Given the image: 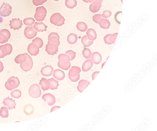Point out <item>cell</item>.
Here are the masks:
<instances>
[{
    "instance_id": "6da1fadb",
    "label": "cell",
    "mask_w": 157,
    "mask_h": 131,
    "mask_svg": "<svg viewBox=\"0 0 157 131\" xmlns=\"http://www.w3.org/2000/svg\"><path fill=\"white\" fill-rule=\"evenodd\" d=\"M58 67L63 70L67 71L71 66V58L66 54H61L58 56Z\"/></svg>"
},
{
    "instance_id": "7a4b0ae2",
    "label": "cell",
    "mask_w": 157,
    "mask_h": 131,
    "mask_svg": "<svg viewBox=\"0 0 157 131\" xmlns=\"http://www.w3.org/2000/svg\"><path fill=\"white\" fill-rule=\"evenodd\" d=\"M81 71V69L80 67L76 66L72 67L69 72V78L72 82H77L80 79V73Z\"/></svg>"
},
{
    "instance_id": "3957f363",
    "label": "cell",
    "mask_w": 157,
    "mask_h": 131,
    "mask_svg": "<svg viewBox=\"0 0 157 131\" xmlns=\"http://www.w3.org/2000/svg\"><path fill=\"white\" fill-rule=\"evenodd\" d=\"M20 84L19 79L14 76L10 78L6 82L5 86L7 90L12 91L18 88Z\"/></svg>"
},
{
    "instance_id": "277c9868",
    "label": "cell",
    "mask_w": 157,
    "mask_h": 131,
    "mask_svg": "<svg viewBox=\"0 0 157 131\" xmlns=\"http://www.w3.org/2000/svg\"><path fill=\"white\" fill-rule=\"evenodd\" d=\"M65 19L60 13H54L51 16L50 21L55 26H61L64 24Z\"/></svg>"
},
{
    "instance_id": "5b68a950",
    "label": "cell",
    "mask_w": 157,
    "mask_h": 131,
    "mask_svg": "<svg viewBox=\"0 0 157 131\" xmlns=\"http://www.w3.org/2000/svg\"><path fill=\"white\" fill-rule=\"evenodd\" d=\"M47 14V10L44 7H39L36 8L34 17L36 21H42L45 20Z\"/></svg>"
},
{
    "instance_id": "8992f818",
    "label": "cell",
    "mask_w": 157,
    "mask_h": 131,
    "mask_svg": "<svg viewBox=\"0 0 157 131\" xmlns=\"http://www.w3.org/2000/svg\"><path fill=\"white\" fill-rule=\"evenodd\" d=\"M29 95L32 97L36 99L41 96V90L40 86L36 84L32 85L29 89Z\"/></svg>"
},
{
    "instance_id": "52a82bcc",
    "label": "cell",
    "mask_w": 157,
    "mask_h": 131,
    "mask_svg": "<svg viewBox=\"0 0 157 131\" xmlns=\"http://www.w3.org/2000/svg\"><path fill=\"white\" fill-rule=\"evenodd\" d=\"M12 50V45L9 44L0 46V58H3L7 55H10Z\"/></svg>"
},
{
    "instance_id": "ba28073f",
    "label": "cell",
    "mask_w": 157,
    "mask_h": 131,
    "mask_svg": "<svg viewBox=\"0 0 157 131\" xmlns=\"http://www.w3.org/2000/svg\"><path fill=\"white\" fill-rule=\"evenodd\" d=\"M12 12V7L8 3L3 2L0 8V14L1 16H9Z\"/></svg>"
},
{
    "instance_id": "9c48e42d",
    "label": "cell",
    "mask_w": 157,
    "mask_h": 131,
    "mask_svg": "<svg viewBox=\"0 0 157 131\" xmlns=\"http://www.w3.org/2000/svg\"><path fill=\"white\" fill-rule=\"evenodd\" d=\"M27 60L24 63L20 64L21 69L25 72L30 71L33 67V61L31 57L27 53Z\"/></svg>"
},
{
    "instance_id": "30bf717a",
    "label": "cell",
    "mask_w": 157,
    "mask_h": 131,
    "mask_svg": "<svg viewBox=\"0 0 157 131\" xmlns=\"http://www.w3.org/2000/svg\"><path fill=\"white\" fill-rule=\"evenodd\" d=\"M45 51L49 55H54L58 52V46L56 43H48L46 45Z\"/></svg>"
},
{
    "instance_id": "8fae6325",
    "label": "cell",
    "mask_w": 157,
    "mask_h": 131,
    "mask_svg": "<svg viewBox=\"0 0 157 131\" xmlns=\"http://www.w3.org/2000/svg\"><path fill=\"white\" fill-rule=\"evenodd\" d=\"M37 31L34 30L32 26L27 27L24 30V34L27 38L32 39L35 37L37 34Z\"/></svg>"
},
{
    "instance_id": "7c38bea8",
    "label": "cell",
    "mask_w": 157,
    "mask_h": 131,
    "mask_svg": "<svg viewBox=\"0 0 157 131\" xmlns=\"http://www.w3.org/2000/svg\"><path fill=\"white\" fill-rule=\"evenodd\" d=\"M23 21L21 20L19 18L18 19H12V21H10L9 25L11 29H13L14 30H19L23 25Z\"/></svg>"
},
{
    "instance_id": "4fadbf2b",
    "label": "cell",
    "mask_w": 157,
    "mask_h": 131,
    "mask_svg": "<svg viewBox=\"0 0 157 131\" xmlns=\"http://www.w3.org/2000/svg\"><path fill=\"white\" fill-rule=\"evenodd\" d=\"M42 98L45 102L50 106H52L56 103V98L53 94L50 93L44 94Z\"/></svg>"
},
{
    "instance_id": "5bb4252c",
    "label": "cell",
    "mask_w": 157,
    "mask_h": 131,
    "mask_svg": "<svg viewBox=\"0 0 157 131\" xmlns=\"http://www.w3.org/2000/svg\"><path fill=\"white\" fill-rule=\"evenodd\" d=\"M39 49L38 46L36 44L32 42L28 46L27 50L32 56H36L38 55L39 53Z\"/></svg>"
},
{
    "instance_id": "9a60e30c",
    "label": "cell",
    "mask_w": 157,
    "mask_h": 131,
    "mask_svg": "<svg viewBox=\"0 0 157 131\" xmlns=\"http://www.w3.org/2000/svg\"><path fill=\"white\" fill-rule=\"evenodd\" d=\"M12 99V98H10L8 97L3 99V104H4L5 106L8 107L9 110H13V109L16 108V104L15 103V100H13Z\"/></svg>"
},
{
    "instance_id": "2e32d148",
    "label": "cell",
    "mask_w": 157,
    "mask_h": 131,
    "mask_svg": "<svg viewBox=\"0 0 157 131\" xmlns=\"http://www.w3.org/2000/svg\"><path fill=\"white\" fill-rule=\"evenodd\" d=\"M103 0H97L94 1L90 6V11L93 13L97 12L101 8Z\"/></svg>"
},
{
    "instance_id": "e0dca14e",
    "label": "cell",
    "mask_w": 157,
    "mask_h": 131,
    "mask_svg": "<svg viewBox=\"0 0 157 131\" xmlns=\"http://www.w3.org/2000/svg\"><path fill=\"white\" fill-rule=\"evenodd\" d=\"M60 36L57 33L55 32L51 33L48 36V43L52 42L56 43L58 46L60 45Z\"/></svg>"
},
{
    "instance_id": "ac0fdd59",
    "label": "cell",
    "mask_w": 157,
    "mask_h": 131,
    "mask_svg": "<svg viewBox=\"0 0 157 131\" xmlns=\"http://www.w3.org/2000/svg\"><path fill=\"white\" fill-rule=\"evenodd\" d=\"M39 85L43 91H47L50 88L51 83L48 80L45 78H42L40 81Z\"/></svg>"
},
{
    "instance_id": "d6986e66",
    "label": "cell",
    "mask_w": 157,
    "mask_h": 131,
    "mask_svg": "<svg viewBox=\"0 0 157 131\" xmlns=\"http://www.w3.org/2000/svg\"><path fill=\"white\" fill-rule=\"evenodd\" d=\"M53 71V68L51 65H47L42 68L41 73L43 76H51Z\"/></svg>"
},
{
    "instance_id": "ffe728a7",
    "label": "cell",
    "mask_w": 157,
    "mask_h": 131,
    "mask_svg": "<svg viewBox=\"0 0 157 131\" xmlns=\"http://www.w3.org/2000/svg\"><path fill=\"white\" fill-rule=\"evenodd\" d=\"M77 88L79 91L82 93L90 84V83L88 81L85 80H82L78 83Z\"/></svg>"
},
{
    "instance_id": "44dd1931",
    "label": "cell",
    "mask_w": 157,
    "mask_h": 131,
    "mask_svg": "<svg viewBox=\"0 0 157 131\" xmlns=\"http://www.w3.org/2000/svg\"><path fill=\"white\" fill-rule=\"evenodd\" d=\"M53 76L56 79L59 81H62L64 80L65 77V74L64 72L60 69H57L54 70Z\"/></svg>"
},
{
    "instance_id": "7402d4cb",
    "label": "cell",
    "mask_w": 157,
    "mask_h": 131,
    "mask_svg": "<svg viewBox=\"0 0 157 131\" xmlns=\"http://www.w3.org/2000/svg\"><path fill=\"white\" fill-rule=\"evenodd\" d=\"M33 27L34 30L38 32H43L47 31V26L43 22L38 23L36 22Z\"/></svg>"
},
{
    "instance_id": "603a6c76",
    "label": "cell",
    "mask_w": 157,
    "mask_h": 131,
    "mask_svg": "<svg viewBox=\"0 0 157 131\" xmlns=\"http://www.w3.org/2000/svg\"><path fill=\"white\" fill-rule=\"evenodd\" d=\"M27 53L20 54L17 56L14 59L15 62L18 64H23L27 60Z\"/></svg>"
},
{
    "instance_id": "cb8c5ba5",
    "label": "cell",
    "mask_w": 157,
    "mask_h": 131,
    "mask_svg": "<svg viewBox=\"0 0 157 131\" xmlns=\"http://www.w3.org/2000/svg\"><path fill=\"white\" fill-rule=\"evenodd\" d=\"M93 65V63L92 60H87L84 62L82 67V71L87 72L90 70Z\"/></svg>"
},
{
    "instance_id": "d4e9b609",
    "label": "cell",
    "mask_w": 157,
    "mask_h": 131,
    "mask_svg": "<svg viewBox=\"0 0 157 131\" xmlns=\"http://www.w3.org/2000/svg\"><path fill=\"white\" fill-rule=\"evenodd\" d=\"M86 34L87 37L90 41H93L97 39V35L93 29H89L86 32Z\"/></svg>"
},
{
    "instance_id": "484cf974",
    "label": "cell",
    "mask_w": 157,
    "mask_h": 131,
    "mask_svg": "<svg viewBox=\"0 0 157 131\" xmlns=\"http://www.w3.org/2000/svg\"><path fill=\"white\" fill-rule=\"evenodd\" d=\"M92 59L93 63L97 64H99L102 61V58L101 54L98 52H94L92 56Z\"/></svg>"
},
{
    "instance_id": "4316f807",
    "label": "cell",
    "mask_w": 157,
    "mask_h": 131,
    "mask_svg": "<svg viewBox=\"0 0 157 131\" xmlns=\"http://www.w3.org/2000/svg\"><path fill=\"white\" fill-rule=\"evenodd\" d=\"M78 37L77 35L73 33H71L68 35L67 37V41L70 44H74L78 40Z\"/></svg>"
},
{
    "instance_id": "83f0119b",
    "label": "cell",
    "mask_w": 157,
    "mask_h": 131,
    "mask_svg": "<svg viewBox=\"0 0 157 131\" xmlns=\"http://www.w3.org/2000/svg\"><path fill=\"white\" fill-rule=\"evenodd\" d=\"M65 5L69 9H72L77 5L76 0H65Z\"/></svg>"
},
{
    "instance_id": "f1b7e54d",
    "label": "cell",
    "mask_w": 157,
    "mask_h": 131,
    "mask_svg": "<svg viewBox=\"0 0 157 131\" xmlns=\"http://www.w3.org/2000/svg\"><path fill=\"white\" fill-rule=\"evenodd\" d=\"M76 28L82 32L86 31L88 29L86 24L82 21L79 22L77 24Z\"/></svg>"
},
{
    "instance_id": "f546056e",
    "label": "cell",
    "mask_w": 157,
    "mask_h": 131,
    "mask_svg": "<svg viewBox=\"0 0 157 131\" xmlns=\"http://www.w3.org/2000/svg\"><path fill=\"white\" fill-rule=\"evenodd\" d=\"M48 80L51 83L50 89L53 90L57 89L58 87L59 86V85L58 84V81L53 78L49 79Z\"/></svg>"
},
{
    "instance_id": "4dcf8cb0",
    "label": "cell",
    "mask_w": 157,
    "mask_h": 131,
    "mask_svg": "<svg viewBox=\"0 0 157 131\" xmlns=\"http://www.w3.org/2000/svg\"><path fill=\"white\" fill-rule=\"evenodd\" d=\"M82 42L85 47H89L92 45L93 43V41H91L90 40L87 38L86 35L84 36L82 38Z\"/></svg>"
},
{
    "instance_id": "1f68e13d",
    "label": "cell",
    "mask_w": 157,
    "mask_h": 131,
    "mask_svg": "<svg viewBox=\"0 0 157 131\" xmlns=\"http://www.w3.org/2000/svg\"><path fill=\"white\" fill-rule=\"evenodd\" d=\"M0 116L3 118H7L9 116V111L8 108L3 107L0 110Z\"/></svg>"
},
{
    "instance_id": "d6a6232c",
    "label": "cell",
    "mask_w": 157,
    "mask_h": 131,
    "mask_svg": "<svg viewBox=\"0 0 157 131\" xmlns=\"http://www.w3.org/2000/svg\"><path fill=\"white\" fill-rule=\"evenodd\" d=\"M35 22V20L33 18L29 17L26 18L23 20L24 24L27 26H32Z\"/></svg>"
},
{
    "instance_id": "836d02e7",
    "label": "cell",
    "mask_w": 157,
    "mask_h": 131,
    "mask_svg": "<svg viewBox=\"0 0 157 131\" xmlns=\"http://www.w3.org/2000/svg\"><path fill=\"white\" fill-rule=\"evenodd\" d=\"M82 54L86 59H89L92 57V53L89 49L85 48L82 51Z\"/></svg>"
},
{
    "instance_id": "e575fe53",
    "label": "cell",
    "mask_w": 157,
    "mask_h": 131,
    "mask_svg": "<svg viewBox=\"0 0 157 131\" xmlns=\"http://www.w3.org/2000/svg\"><path fill=\"white\" fill-rule=\"evenodd\" d=\"M8 40L7 36L3 33L0 31V44L8 42Z\"/></svg>"
},
{
    "instance_id": "d590c367",
    "label": "cell",
    "mask_w": 157,
    "mask_h": 131,
    "mask_svg": "<svg viewBox=\"0 0 157 131\" xmlns=\"http://www.w3.org/2000/svg\"><path fill=\"white\" fill-rule=\"evenodd\" d=\"M10 94L14 98L18 99V98L21 97V93L20 90L16 89L13 91Z\"/></svg>"
},
{
    "instance_id": "8d00e7d4",
    "label": "cell",
    "mask_w": 157,
    "mask_h": 131,
    "mask_svg": "<svg viewBox=\"0 0 157 131\" xmlns=\"http://www.w3.org/2000/svg\"><path fill=\"white\" fill-rule=\"evenodd\" d=\"M32 42L36 44L38 46L39 49L42 48L43 45V40L39 37H36L33 40Z\"/></svg>"
},
{
    "instance_id": "74e56055",
    "label": "cell",
    "mask_w": 157,
    "mask_h": 131,
    "mask_svg": "<svg viewBox=\"0 0 157 131\" xmlns=\"http://www.w3.org/2000/svg\"><path fill=\"white\" fill-rule=\"evenodd\" d=\"M47 1V0H32V3L35 6L42 5Z\"/></svg>"
},
{
    "instance_id": "f35d334b",
    "label": "cell",
    "mask_w": 157,
    "mask_h": 131,
    "mask_svg": "<svg viewBox=\"0 0 157 131\" xmlns=\"http://www.w3.org/2000/svg\"><path fill=\"white\" fill-rule=\"evenodd\" d=\"M65 53L68 54L70 56L71 61L73 60L75 58L76 53L71 50L68 51Z\"/></svg>"
},
{
    "instance_id": "ab89813d",
    "label": "cell",
    "mask_w": 157,
    "mask_h": 131,
    "mask_svg": "<svg viewBox=\"0 0 157 131\" xmlns=\"http://www.w3.org/2000/svg\"><path fill=\"white\" fill-rule=\"evenodd\" d=\"M101 15L99 14L96 15L93 17V21L97 24L99 23V19L101 18Z\"/></svg>"
},
{
    "instance_id": "60d3db41",
    "label": "cell",
    "mask_w": 157,
    "mask_h": 131,
    "mask_svg": "<svg viewBox=\"0 0 157 131\" xmlns=\"http://www.w3.org/2000/svg\"><path fill=\"white\" fill-rule=\"evenodd\" d=\"M0 31L5 34L8 37L9 40L10 39L11 37V34L10 32L8 30L5 29H3Z\"/></svg>"
},
{
    "instance_id": "b9f144b4",
    "label": "cell",
    "mask_w": 157,
    "mask_h": 131,
    "mask_svg": "<svg viewBox=\"0 0 157 131\" xmlns=\"http://www.w3.org/2000/svg\"><path fill=\"white\" fill-rule=\"evenodd\" d=\"M100 72V71H96L93 73L92 75V78L93 81L95 78L99 74Z\"/></svg>"
},
{
    "instance_id": "7bdbcfd3",
    "label": "cell",
    "mask_w": 157,
    "mask_h": 131,
    "mask_svg": "<svg viewBox=\"0 0 157 131\" xmlns=\"http://www.w3.org/2000/svg\"><path fill=\"white\" fill-rule=\"evenodd\" d=\"M60 108V107L59 106H55L53 107L51 109V110L50 112H52L56 110H58V109Z\"/></svg>"
},
{
    "instance_id": "ee69618b",
    "label": "cell",
    "mask_w": 157,
    "mask_h": 131,
    "mask_svg": "<svg viewBox=\"0 0 157 131\" xmlns=\"http://www.w3.org/2000/svg\"><path fill=\"white\" fill-rule=\"evenodd\" d=\"M3 67L2 63L1 61H0V73L1 72L3 71Z\"/></svg>"
},
{
    "instance_id": "f6af8a7d",
    "label": "cell",
    "mask_w": 157,
    "mask_h": 131,
    "mask_svg": "<svg viewBox=\"0 0 157 131\" xmlns=\"http://www.w3.org/2000/svg\"><path fill=\"white\" fill-rule=\"evenodd\" d=\"M96 0H87L88 2L90 3H92L94 2Z\"/></svg>"
},
{
    "instance_id": "bcb514c9",
    "label": "cell",
    "mask_w": 157,
    "mask_h": 131,
    "mask_svg": "<svg viewBox=\"0 0 157 131\" xmlns=\"http://www.w3.org/2000/svg\"><path fill=\"white\" fill-rule=\"evenodd\" d=\"M82 1L84 2H86V3H88V2L87 1V0H82Z\"/></svg>"
},
{
    "instance_id": "7dc6e473",
    "label": "cell",
    "mask_w": 157,
    "mask_h": 131,
    "mask_svg": "<svg viewBox=\"0 0 157 131\" xmlns=\"http://www.w3.org/2000/svg\"><path fill=\"white\" fill-rule=\"evenodd\" d=\"M53 1H59V0H53Z\"/></svg>"
},
{
    "instance_id": "c3c4849f",
    "label": "cell",
    "mask_w": 157,
    "mask_h": 131,
    "mask_svg": "<svg viewBox=\"0 0 157 131\" xmlns=\"http://www.w3.org/2000/svg\"><path fill=\"white\" fill-rule=\"evenodd\" d=\"M121 1H122V0H121Z\"/></svg>"
},
{
    "instance_id": "681fc988",
    "label": "cell",
    "mask_w": 157,
    "mask_h": 131,
    "mask_svg": "<svg viewBox=\"0 0 157 131\" xmlns=\"http://www.w3.org/2000/svg\"><path fill=\"white\" fill-rule=\"evenodd\" d=\"M0 30H1V29H0Z\"/></svg>"
}]
</instances>
